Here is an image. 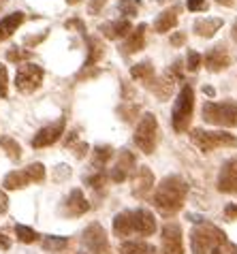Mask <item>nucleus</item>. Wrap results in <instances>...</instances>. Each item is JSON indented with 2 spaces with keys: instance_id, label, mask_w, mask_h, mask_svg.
<instances>
[{
  "instance_id": "7",
  "label": "nucleus",
  "mask_w": 237,
  "mask_h": 254,
  "mask_svg": "<svg viewBox=\"0 0 237 254\" xmlns=\"http://www.w3.org/2000/svg\"><path fill=\"white\" fill-rule=\"evenodd\" d=\"M41 81H43V68L32 64V62L22 64L15 73V88L24 94H30V92H34V90H39Z\"/></svg>"
},
{
  "instance_id": "41",
  "label": "nucleus",
  "mask_w": 237,
  "mask_h": 254,
  "mask_svg": "<svg viewBox=\"0 0 237 254\" xmlns=\"http://www.w3.org/2000/svg\"><path fill=\"white\" fill-rule=\"evenodd\" d=\"M86 152H88V143H77L75 145V156L77 158H83L86 156Z\"/></svg>"
},
{
  "instance_id": "38",
  "label": "nucleus",
  "mask_w": 237,
  "mask_h": 254,
  "mask_svg": "<svg viewBox=\"0 0 237 254\" xmlns=\"http://www.w3.org/2000/svg\"><path fill=\"white\" fill-rule=\"evenodd\" d=\"M103 182H105V175H103V171H99L96 175H90V178H86V184H90L92 188H101Z\"/></svg>"
},
{
  "instance_id": "11",
  "label": "nucleus",
  "mask_w": 237,
  "mask_h": 254,
  "mask_svg": "<svg viewBox=\"0 0 237 254\" xmlns=\"http://www.w3.org/2000/svg\"><path fill=\"white\" fill-rule=\"evenodd\" d=\"M218 190L227 194H237V158H231L222 165L218 173Z\"/></svg>"
},
{
  "instance_id": "17",
  "label": "nucleus",
  "mask_w": 237,
  "mask_h": 254,
  "mask_svg": "<svg viewBox=\"0 0 237 254\" xmlns=\"http://www.w3.org/2000/svg\"><path fill=\"white\" fill-rule=\"evenodd\" d=\"M145 45V24H139L137 28H132L128 32L126 41H124V54H137L141 52Z\"/></svg>"
},
{
  "instance_id": "43",
  "label": "nucleus",
  "mask_w": 237,
  "mask_h": 254,
  "mask_svg": "<svg viewBox=\"0 0 237 254\" xmlns=\"http://www.w3.org/2000/svg\"><path fill=\"white\" fill-rule=\"evenodd\" d=\"M2 211H6V196L2 190H0V214H2Z\"/></svg>"
},
{
  "instance_id": "33",
  "label": "nucleus",
  "mask_w": 237,
  "mask_h": 254,
  "mask_svg": "<svg viewBox=\"0 0 237 254\" xmlns=\"http://www.w3.org/2000/svg\"><path fill=\"white\" fill-rule=\"evenodd\" d=\"M139 6H141V0H120V13L126 15V19L137 15Z\"/></svg>"
},
{
  "instance_id": "32",
  "label": "nucleus",
  "mask_w": 237,
  "mask_h": 254,
  "mask_svg": "<svg viewBox=\"0 0 237 254\" xmlns=\"http://www.w3.org/2000/svg\"><path fill=\"white\" fill-rule=\"evenodd\" d=\"M24 171H26L30 182H43L45 180V167L41 165V162H32V165H28Z\"/></svg>"
},
{
  "instance_id": "47",
  "label": "nucleus",
  "mask_w": 237,
  "mask_h": 254,
  "mask_svg": "<svg viewBox=\"0 0 237 254\" xmlns=\"http://www.w3.org/2000/svg\"><path fill=\"white\" fill-rule=\"evenodd\" d=\"M210 254H222V250H220V248H214Z\"/></svg>"
},
{
  "instance_id": "6",
  "label": "nucleus",
  "mask_w": 237,
  "mask_h": 254,
  "mask_svg": "<svg viewBox=\"0 0 237 254\" xmlns=\"http://www.w3.org/2000/svg\"><path fill=\"white\" fill-rule=\"evenodd\" d=\"M156 135H158V122L154 114H145L141 116V120H139L137 128H135V143L141 152L145 154H152L156 147Z\"/></svg>"
},
{
  "instance_id": "28",
  "label": "nucleus",
  "mask_w": 237,
  "mask_h": 254,
  "mask_svg": "<svg viewBox=\"0 0 237 254\" xmlns=\"http://www.w3.org/2000/svg\"><path fill=\"white\" fill-rule=\"evenodd\" d=\"M111 156H114V147H111V145H99V147H94L92 165H94L96 169H101Z\"/></svg>"
},
{
  "instance_id": "39",
  "label": "nucleus",
  "mask_w": 237,
  "mask_h": 254,
  "mask_svg": "<svg viewBox=\"0 0 237 254\" xmlns=\"http://www.w3.org/2000/svg\"><path fill=\"white\" fill-rule=\"evenodd\" d=\"M186 43V34L184 32H176V34H173V37H171V45H184Z\"/></svg>"
},
{
  "instance_id": "13",
  "label": "nucleus",
  "mask_w": 237,
  "mask_h": 254,
  "mask_svg": "<svg viewBox=\"0 0 237 254\" xmlns=\"http://www.w3.org/2000/svg\"><path fill=\"white\" fill-rule=\"evenodd\" d=\"M154 188V175L148 167H139L135 169V175H132V194L137 199H143L148 196V192Z\"/></svg>"
},
{
  "instance_id": "25",
  "label": "nucleus",
  "mask_w": 237,
  "mask_h": 254,
  "mask_svg": "<svg viewBox=\"0 0 237 254\" xmlns=\"http://www.w3.org/2000/svg\"><path fill=\"white\" fill-rule=\"evenodd\" d=\"M130 77L150 86V83L154 81V66H152L150 62H139V64H135L130 68Z\"/></svg>"
},
{
  "instance_id": "14",
  "label": "nucleus",
  "mask_w": 237,
  "mask_h": 254,
  "mask_svg": "<svg viewBox=\"0 0 237 254\" xmlns=\"http://www.w3.org/2000/svg\"><path fill=\"white\" fill-rule=\"evenodd\" d=\"M90 209V203L86 201V196H83V192L79 188L71 190V194H68V199L64 203V214L71 216V218H79L83 216L86 211Z\"/></svg>"
},
{
  "instance_id": "15",
  "label": "nucleus",
  "mask_w": 237,
  "mask_h": 254,
  "mask_svg": "<svg viewBox=\"0 0 237 254\" xmlns=\"http://www.w3.org/2000/svg\"><path fill=\"white\" fill-rule=\"evenodd\" d=\"M135 169V156H132V152L128 150H122L120 156H118V162L111 169V180L114 182H124L128 178V173Z\"/></svg>"
},
{
  "instance_id": "3",
  "label": "nucleus",
  "mask_w": 237,
  "mask_h": 254,
  "mask_svg": "<svg viewBox=\"0 0 237 254\" xmlns=\"http://www.w3.org/2000/svg\"><path fill=\"white\" fill-rule=\"evenodd\" d=\"M203 120L214 126H225L233 128L237 126V103L225 101V103H205L203 105Z\"/></svg>"
},
{
  "instance_id": "42",
  "label": "nucleus",
  "mask_w": 237,
  "mask_h": 254,
  "mask_svg": "<svg viewBox=\"0 0 237 254\" xmlns=\"http://www.w3.org/2000/svg\"><path fill=\"white\" fill-rule=\"evenodd\" d=\"M225 214H227L229 218H237V205H227Z\"/></svg>"
},
{
  "instance_id": "8",
  "label": "nucleus",
  "mask_w": 237,
  "mask_h": 254,
  "mask_svg": "<svg viewBox=\"0 0 237 254\" xmlns=\"http://www.w3.org/2000/svg\"><path fill=\"white\" fill-rule=\"evenodd\" d=\"M83 246L92 252V254H103L107 250V235H105V229L101 227L99 222H92L90 227L83 231Z\"/></svg>"
},
{
  "instance_id": "18",
  "label": "nucleus",
  "mask_w": 237,
  "mask_h": 254,
  "mask_svg": "<svg viewBox=\"0 0 237 254\" xmlns=\"http://www.w3.org/2000/svg\"><path fill=\"white\" fill-rule=\"evenodd\" d=\"M22 22H24V13L22 11L9 13V15H4L2 19H0V43L9 39L11 34L15 32L19 26H22Z\"/></svg>"
},
{
  "instance_id": "9",
  "label": "nucleus",
  "mask_w": 237,
  "mask_h": 254,
  "mask_svg": "<svg viewBox=\"0 0 237 254\" xmlns=\"http://www.w3.org/2000/svg\"><path fill=\"white\" fill-rule=\"evenodd\" d=\"M64 126H66V120L64 118H58L54 124L45 126V128H41L37 135L32 139V147H47L56 143L62 135H64Z\"/></svg>"
},
{
  "instance_id": "2",
  "label": "nucleus",
  "mask_w": 237,
  "mask_h": 254,
  "mask_svg": "<svg viewBox=\"0 0 237 254\" xmlns=\"http://www.w3.org/2000/svg\"><path fill=\"white\" fill-rule=\"evenodd\" d=\"M222 244H227L225 233L212 227V224H201V227L192 229V233H190L192 254H210L214 248H220Z\"/></svg>"
},
{
  "instance_id": "12",
  "label": "nucleus",
  "mask_w": 237,
  "mask_h": 254,
  "mask_svg": "<svg viewBox=\"0 0 237 254\" xmlns=\"http://www.w3.org/2000/svg\"><path fill=\"white\" fill-rule=\"evenodd\" d=\"M156 231V218L148 209H135L132 211V233L141 237H150Z\"/></svg>"
},
{
  "instance_id": "22",
  "label": "nucleus",
  "mask_w": 237,
  "mask_h": 254,
  "mask_svg": "<svg viewBox=\"0 0 237 254\" xmlns=\"http://www.w3.org/2000/svg\"><path fill=\"white\" fill-rule=\"evenodd\" d=\"M114 233H116V237L132 235V211H120L114 218Z\"/></svg>"
},
{
  "instance_id": "37",
  "label": "nucleus",
  "mask_w": 237,
  "mask_h": 254,
  "mask_svg": "<svg viewBox=\"0 0 237 254\" xmlns=\"http://www.w3.org/2000/svg\"><path fill=\"white\" fill-rule=\"evenodd\" d=\"M188 11L197 13V11H205L207 9V0H186Z\"/></svg>"
},
{
  "instance_id": "36",
  "label": "nucleus",
  "mask_w": 237,
  "mask_h": 254,
  "mask_svg": "<svg viewBox=\"0 0 237 254\" xmlns=\"http://www.w3.org/2000/svg\"><path fill=\"white\" fill-rule=\"evenodd\" d=\"M9 94V73H6V66L0 64V96Z\"/></svg>"
},
{
  "instance_id": "49",
  "label": "nucleus",
  "mask_w": 237,
  "mask_h": 254,
  "mask_svg": "<svg viewBox=\"0 0 237 254\" xmlns=\"http://www.w3.org/2000/svg\"><path fill=\"white\" fill-rule=\"evenodd\" d=\"M231 254H237V248H235V246H231Z\"/></svg>"
},
{
  "instance_id": "35",
  "label": "nucleus",
  "mask_w": 237,
  "mask_h": 254,
  "mask_svg": "<svg viewBox=\"0 0 237 254\" xmlns=\"http://www.w3.org/2000/svg\"><path fill=\"white\" fill-rule=\"evenodd\" d=\"M6 58H9L11 62H24V60H30L32 54H30V52H22V49L13 47V49H9V52H6Z\"/></svg>"
},
{
  "instance_id": "23",
  "label": "nucleus",
  "mask_w": 237,
  "mask_h": 254,
  "mask_svg": "<svg viewBox=\"0 0 237 254\" xmlns=\"http://www.w3.org/2000/svg\"><path fill=\"white\" fill-rule=\"evenodd\" d=\"M120 254H158V250L148 242H124Z\"/></svg>"
},
{
  "instance_id": "20",
  "label": "nucleus",
  "mask_w": 237,
  "mask_h": 254,
  "mask_svg": "<svg viewBox=\"0 0 237 254\" xmlns=\"http://www.w3.org/2000/svg\"><path fill=\"white\" fill-rule=\"evenodd\" d=\"M178 15H179V6H169V9H165L160 15L156 17L154 22V30L156 32H169L171 28H176L178 24Z\"/></svg>"
},
{
  "instance_id": "16",
  "label": "nucleus",
  "mask_w": 237,
  "mask_h": 254,
  "mask_svg": "<svg viewBox=\"0 0 237 254\" xmlns=\"http://www.w3.org/2000/svg\"><path fill=\"white\" fill-rule=\"evenodd\" d=\"M229 64H231V54L227 52L222 45L210 49V52L205 54V66L214 70V73H218V70H225Z\"/></svg>"
},
{
  "instance_id": "26",
  "label": "nucleus",
  "mask_w": 237,
  "mask_h": 254,
  "mask_svg": "<svg viewBox=\"0 0 237 254\" xmlns=\"http://www.w3.org/2000/svg\"><path fill=\"white\" fill-rule=\"evenodd\" d=\"M28 184H30V180H28V175L26 171L22 169V171H11V173H6V178L2 182V186L6 190H17V188H26Z\"/></svg>"
},
{
  "instance_id": "29",
  "label": "nucleus",
  "mask_w": 237,
  "mask_h": 254,
  "mask_svg": "<svg viewBox=\"0 0 237 254\" xmlns=\"http://www.w3.org/2000/svg\"><path fill=\"white\" fill-rule=\"evenodd\" d=\"M0 147H2V150L9 154V158H13V160L22 156V147H19V143L13 137H6V135L0 137Z\"/></svg>"
},
{
  "instance_id": "34",
  "label": "nucleus",
  "mask_w": 237,
  "mask_h": 254,
  "mask_svg": "<svg viewBox=\"0 0 237 254\" xmlns=\"http://www.w3.org/2000/svg\"><path fill=\"white\" fill-rule=\"evenodd\" d=\"M201 54L199 52H188V56H186V68L190 70V73H197L199 70V66H201Z\"/></svg>"
},
{
  "instance_id": "5",
  "label": "nucleus",
  "mask_w": 237,
  "mask_h": 254,
  "mask_svg": "<svg viewBox=\"0 0 237 254\" xmlns=\"http://www.w3.org/2000/svg\"><path fill=\"white\" fill-rule=\"evenodd\" d=\"M190 141L201 152H212L216 147H235L237 145V139L231 135V132H225V130L194 128L190 132Z\"/></svg>"
},
{
  "instance_id": "21",
  "label": "nucleus",
  "mask_w": 237,
  "mask_h": 254,
  "mask_svg": "<svg viewBox=\"0 0 237 254\" xmlns=\"http://www.w3.org/2000/svg\"><path fill=\"white\" fill-rule=\"evenodd\" d=\"M220 28H222V19H218V17H199L197 22H194V32L203 39L214 37Z\"/></svg>"
},
{
  "instance_id": "31",
  "label": "nucleus",
  "mask_w": 237,
  "mask_h": 254,
  "mask_svg": "<svg viewBox=\"0 0 237 254\" xmlns=\"http://www.w3.org/2000/svg\"><path fill=\"white\" fill-rule=\"evenodd\" d=\"M66 246H68V237H45V242H43V248L47 252H60Z\"/></svg>"
},
{
  "instance_id": "46",
  "label": "nucleus",
  "mask_w": 237,
  "mask_h": 254,
  "mask_svg": "<svg viewBox=\"0 0 237 254\" xmlns=\"http://www.w3.org/2000/svg\"><path fill=\"white\" fill-rule=\"evenodd\" d=\"M231 34H233V41H235V43H237V22L233 24V30H231Z\"/></svg>"
},
{
  "instance_id": "19",
  "label": "nucleus",
  "mask_w": 237,
  "mask_h": 254,
  "mask_svg": "<svg viewBox=\"0 0 237 254\" xmlns=\"http://www.w3.org/2000/svg\"><path fill=\"white\" fill-rule=\"evenodd\" d=\"M130 30H132V26H130L128 19H116V22H109V24H103V26H101L103 37H107V39H122V37H128Z\"/></svg>"
},
{
  "instance_id": "24",
  "label": "nucleus",
  "mask_w": 237,
  "mask_h": 254,
  "mask_svg": "<svg viewBox=\"0 0 237 254\" xmlns=\"http://www.w3.org/2000/svg\"><path fill=\"white\" fill-rule=\"evenodd\" d=\"M173 81H176V79H173V77L167 73L163 79H158V81H156V77H154V81L150 83V88L154 90V94H156L158 98H169L171 92H173V86H176Z\"/></svg>"
},
{
  "instance_id": "10",
  "label": "nucleus",
  "mask_w": 237,
  "mask_h": 254,
  "mask_svg": "<svg viewBox=\"0 0 237 254\" xmlns=\"http://www.w3.org/2000/svg\"><path fill=\"white\" fill-rule=\"evenodd\" d=\"M163 254H184L182 229L176 222H169L163 227Z\"/></svg>"
},
{
  "instance_id": "4",
  "label": "nucleus",
  "mask_w": 237,
  "mask_h": 254,
  "mask_svg": "<svg viewBox=\"0 0 237 254\" xmlns=\"http://www.w3.org/2000/svg\"><path fill=\"white\" fill-rule=\"evenodd\" d=\"M192 109H194V90L192 86H186L179 90V94L176 98V105H173V128L178 132L188 130L190 126V118H192Z\"/></svg>"
},
{
  "instance_id": "44",
  "label": "nucleus",
  "mask_w": 237,
  "mask_h": 254,
  "mask_svg": "<svg viewBox=\"0 0 237 254\" xmlns=\"http://www.w3.org/2000/svg\"><path fill=\"white\" fill-rule=\"evenodd\" d=\"M218 4H222V6H235L237 4V0H216Z\"/></svg>"
},
{
  "instance_id": "40",
  "label": "nucleus",
  "mask_w": 237,
  "mask_h": 254,
  "mask_svg": "<svg viewBox=\"0 0 237 254\" xmlns=\"http://www.w3.org/2000/svg\"><path fill=\"white\" fill-rule=\"evenodd\" d=\"M105 2H107V0H90V11H92V13H99L103 6H105Z\"/></svg>"
},
{
  "instance_id": "27",
  "label": "nucleus",
  "mask_w": 237,
  "mask_h": 254,
  "mask_svg": "<svg viewBox=\"0 0 237 254\" xmlns=\"http://www.w3.org/2000/svg\"><path fill=\"white\" fill-rule=\"evenodd\" d=\"M103 49H105V47H103V43H101L99 39L90 37L88 39V60H86V64H83V66L90 68L92 64H96V62L103 58Z\"/></svg>"
},
{
  "instance_id": "1",
  "label": "nucleus",
  "mask_w": 237,
  "mask_h": 254,
  "mask_svg": "<svg viewBox=\"0 0 237 254\" xmlns=\"http://www.w3.org/2000/svg\"><path fill=\"white\" fill-rule=\"evenodd\" d=\"M188 194V184L179 178V175H169L158 184L154 192V205L160 214L171 216L179 211V207L184 205V199Z\"/></svg>"
},
{
  "instance_id": "30",
  "label": "nucleus",
  "mask_w": 237,
  "mask_h": 254,
  "mask_svg": "<svg viewBox=\"0 0 237 254\" xmlns=\"http://www.w3.org/2000/svg\"><path fill=\"white\" fill-rule=\"evenodd\" d=\"M15 235L19 242H24V244H32L39 239V233L30 227H26V224H15Z\"/></svg>"
},
{
  "instance_id": "48",
  "label": "nucleus",
  "mask_w": 237,
  "mask_h": 254,
  "mask_svg": "<svg viewBox=\"0 0 237 254\" xmlns=\"http://www.w3.org/2000/svg\"><path fill=\"white\" fill-rule=\"evenodd\" d=\"M68 4H77V2H81V0H66Z\"/></svg>"
},
{
  "instance_id": "45",
  "label": "nucleus",
  "mask_w": 237,
  "mask_h": 254,
  "mask_svg": "<svg viewBox=\"0 0 237 254\" xmlns=\"http://www.w3.org/2000/svg\"><path fill=\"white\" fill-rule=\"evenodd\" d=\"M0 246H2V248H9V239H6L2 233H0Z\"/></svg>"
}]
</instances>
